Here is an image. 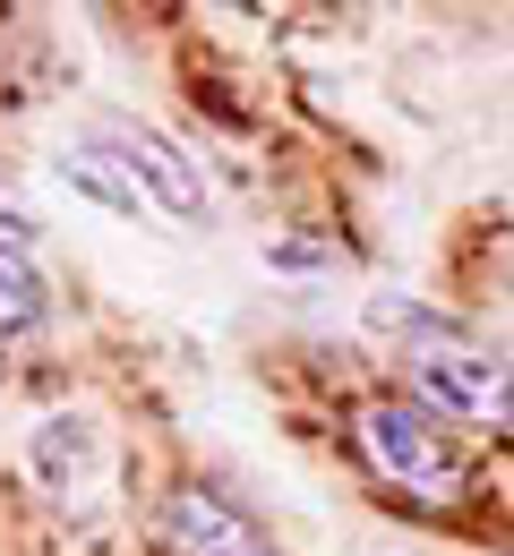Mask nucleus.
Segmentation results:
<instances>
[{
  "mask_svg": "<svg viewBox=\"0 0 514 556\" xmlns=\"http://www.w3.org/2000/svg\"><path fill=\"white\" fill-rule=\"evenodd\" d=\"M368 326L403 343L412 368V394L446 419H472V428H506L514 419V368L480 343L472 326H454L438 308H412V300H368Z\"/></svg>",
  "mask_w": 514,
  "mask_h": 556,
  "instance_id": "1",
  "label": "nucleus"
},
{
  "mask_svg": "<svg viewBox=\"0 0 514 556\" xmlns=\"http://www.w3.org/2000/svg\"><path fill=\"white\" fill-rule=\"evenodd\" d=\"M352 437H361L377 480L412 488V496H429V505H446V496L463 488V454H454L438 428H429V412H412V403H368Z\"/></svg>",
  "mask_w": 514,
  "mask_h": 556,
  "instance_id": "2",
  "label": "nucleus"
},
{
  "mask_svg": "<svg viewBox=\"0 0 514 556\" xmlns=\"http://www.w3.org/2000/svg\"><path fill=\"white\" fill-rule=\"evenodd\" d=\"M86 154H103L147 206H163L172 223H206V180H198V163L180 154V146L163 138V129H138V121H95V138H86Z\"/></svg>",
  "mask_w": 514,
  "mask_h": 556,
  "instance_id": "3",
  "label": "nucleus"
},
{
  "mask_svg": "<svg viewBox=\"0 0 514 556\" xmlns=\"http://www.w3.org/2000/svg\"><path fill=\"white\" fill-rule=\"evenodd\" d=\"M163 540H172V556H275L266 531L231 496H215V488H180L163 505Z\"/></svg>",
  "mask_w": 514,
  "mask_h": 556,
  "instance_id": "4",
  "label": "nucleus"
},
{
  "mask_svg": "<svg viewBox=\"0 0 514 556\" xmlns=\"http://www.w3.org/2000/svg\"><path fill=\"white\" fill-rule=\"evenodd\" d=\"M26 463H35V480H43V488H61V496H70V488L95 471V419H86V412H52L43 428H35Z\"/></svg>",
  "mask_w": 514,
  "mask_h": 556,
  "instance_id": "5",
  "label": "nucleus"
},
{
  "mask_svg": "<svg viewBox=\"0 0 514 556\" xmlns=\"http://www.w3.org/2000/svg\"><path fill=\"white\" fill-rule=\"evenodd\" d=\"M43 317H52V282H43V266H35L26 249H0V343L35 334Z\"/></svg>",
  "mask_w": 514,
  "mask_h": 556,
  "instance_id": "6",
  "label": "nucleus"
},
{
  "mask_svg": "<svg viewBox=\"0 0 514 556\" xmlns=\"http://www.w3.org/2000/svg\"><path fill=\"white\" fill-rule=\"evenodd\" d=\"M52 172H61V189H70V198H86V206H103V214H121V223H138V214H147V198H138V189H129V180H121L103 154H86V146H77V154H61Z\"/></svg>",
  "mask_w": 514,
  "mask_h": 556,
  "instance_id": "7",
  "label": "nucleus"
}]
</instances>
